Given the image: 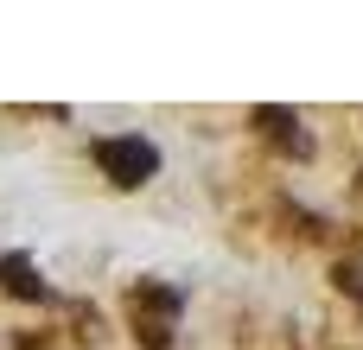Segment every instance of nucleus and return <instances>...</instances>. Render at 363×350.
<instances>
[{
	"instance_id": "f03ea898",
	"label": "nucleus",
	"mask_w": 363,
	"mask_h": 350,
	"mask_svg": "<svg viewBox=\"0 0 363 350\" xmlns=\"http://www.w3.org/2000/svg\"><path fill=\"white\" fill-rule=\"evenodd\" d=\"M89 159L108 172V185H121V191H134V185H147L153 172H160V147L153 140H140V134H115V140H96L89 147Z\"/></svg>"
},
{
	"instance_id": "7ed1b4c3",
	"label": "nucleus",
	"mask_w": 363,
	"mask_h": 350,
	"mask_svg": "<svg viewBox=\"0 0 363 350\" xmlns=\"http://www.w3.org/2000/svg\"><path fill=\"white\" fill-rule=\"evenodd\" d=\"M249 121H255V134H262V140H274L287 159H313V140L300 134V115H294V108H268V102H262Z\"/></svg>"
},
{
	"instance_id": "39448f33",
	"label": "nucleus",
	"mask_w": 363,
	"mask_h": 350,
	"mask_svg": "<svg viewBox=\"0 0 363 350\" xmlns=\"http://www.w3.org/2000/svg\"><path fill=\"white\" fill-rule=\"evenodd\" d=\"M332 281H338L351 300H363V268H357V261H338V274H332Z\"/></svg>"
},
{
	"instance_id": "f257e3e1",
	"label": "nucleus",
	"mask_w": 363,
	"mask_h": 350,
	"mask_svg": "<svg viewBox=\"0 0 363 350\" xmlns=\"http://www.w3.org/2000/svg\"><path fill=\"white\" fill-rule=\"evenodd\" d=\"M128 306H134V332H140V344H147V350H172V325H179V312H185V293H179V287H166V281H140V287L128 293Z\"/></svg>"
},
{
	"instance_id": "20e7f679",
	"label": "nucleus",
	"mask_w": 363,
	"mask_h": 350,
	"mask_svg": "<svg viewBox=\"0 0 363 350\" xmlns=\"http://www.w3.org/2000/svg\"><path fill=\"white\" fill-rule=\"evenodd\" d=\"M0 287L19 293V300H51V287L38 281V268H32L26 255H0Z\"/></svg>"
}]
</instances>
